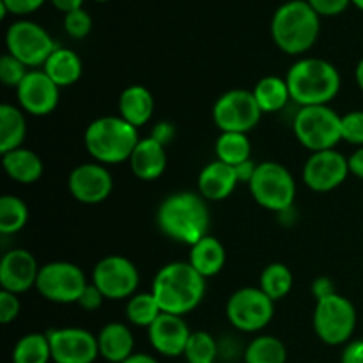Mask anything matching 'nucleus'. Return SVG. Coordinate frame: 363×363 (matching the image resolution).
Returning <instances> with one entry per match:
<instances>
[{"label":"nucleus","instance_id":"32","mask_svg":"<svg viewBox=\"0 0 363 363\" xmlns=\"http://www.w3.org/2000/svg\"><path fill=\"white\" fill-rule=\"evenodd\" d=\"M293 289V273L282 262L268 264L261 273V291L273 301L286 298Z\"/></svg>","mask_w":363,"mask_h":363},{"label":"nucleus","instance_id":"40","mask_svg":"<svg viewBox=\"0 0 363 363\" xmlns=\"http://www.w3.org/2000/svg\"><path fill=\"white\" fill-rule=\"evenodd\" d=\"M20 311L21 305L18 300V294L9 293V291H0V323L9 325L20 315Z\"/></svg>","mask_w":363,"mask_h":363},{"label":"nucleus","instance_id":"42","mask_svg":"<svg viewBox=\"0 0 363 363\" xmlns=\"http://www.w3.org/2000/svg\"><path fill=\"white\" fill-rule=\"evenodd\" d=\"M103 300H105V296L101 294V291H99L94 284H89V286L85 287L84 293H82L80 300H78V305H80L84 311L92 312L96 311V308L101 307Z\"/></svg>","mask_w":363,"mask_h":363},{"label":"nucleus","instance_id":"22","mask_svg":"<svg viewBox=\"0 0 363 363\" xmlns=\"http://www.w3.org/2000/svg\"><path fill=\"white\" fill-rule=\"evenodd\" d=\"M99 357L110 363H123L133 354V333L123 323H108L98 335Z\"/></svg>","mask_w":363,"mask_h":363},{"label":"nucleus","instance_id":"10","mask_svg":"<svg viewBox=\"0 0 363 363\" xmlns=\"http://www.w3.org/2000/svg\"><path fill=\"white\" fill-rule=\"evenodd\" d=\"M87 286L82 268L66 261H53L43 266L35 282L39 294L53 303H78Z\"/></svg>","mask_w":363,"mask_h":363},{"label":"nucleus","instance_id":"29","mask_svg":"<svg viewBox=\"0 0 363 363\" xmlns=\"http://www.w3.org/2000/svg\"><path fill=\"white\" fill-rule=\"evenodd\" d=\"M215 152L216 160L238 167L250 160L252 144L247 133H222L215 144Z\"/></svg>","mask_w":363,"mask_h":363},{"label":"nucleus","instance_id":"41","mask_svg":"<svg viewBox=\"0 0 363 363\" xmlns=\"http://www.w3.org/2000/svg\"><path fill=\"white\" fill-rule=\"evenodd\" d=\"M319 16H337L350 7L351 0H307Z\"/></svg>","mask_w":363,"mask_h":363},{"label":"nucleus","instance_id":"51","mask_svg":"<svg viewBox=\"0 0 363 363\" xmlns=\"http://www.w3.org/2000/svg\"><path fill=\"white\" fill-rule=\"evenodd\" d=\"M351 4H353V6H357L360 11H363V0H351Z\"/></svg>","mask_w":363,"mask_h":363},{"label":"nucleus","instance_id":"6","mask_svg":"<svg viewBox=\"0 0 363 363\" xmlns=\"http://www.w3.org/2000/svg\"><path fill=\"white\" fill-rule=\"evenodd\" d=\"M298 142L308 151L333 149L342 140V116L328 105L301 106L293 123Z\"/></svg>","mask_w":363,"mask_h":363},{"label":"nucleus","instance_id":"18","mask_svg":"<svg viewBox=\"0 0 363 363\" xmlns=\"http://www.w3.org/2000/svg\"><path fill=\"white\" fill-rule=\"evenodd\" d=\"M39 266L34 255L25 248H13L0 259V286L2 291L21 294L35 287Z\"/></svg>","mask_w":363,"mask_h":363},{"label":"nucleus","instance_id":"39","mask_svg":"<svg viewBox=\"0 0 363 363\" xmlns=\"http://www.w3.org/2000/svg\"><path fill=\"white\" fill-rule=\"evenodd\" d=\"M45 2L46 0H0V16L6 18L9 13L16 16L32 14Z\"/></svg>","mask_w":363,"mask_h":363},{"label":"nucleus","instance_id":"23","mask_svg":"<svg viewBox=\"0 0 363 363\" xmlns=\"http://www.w3.org/2000/svg\"><path fill=\"white\" fill-rule=\"evenodd\" d=\"M152 112H155V98L149 89L142 85H130L121 92L119 116L135 128L147 124Z\"/></svg>","mask_w":363,"mask_h":363},{"label":"nucleus","instance_id":"19","mask_svg":"<svg viewBox=\"0 0 363 363\" xmlns=\"http://www.w3.org/2000/svg\"><path fill=\"white\" fill-rule=\"evenodd\" d=\"M147 330L149 342L160 354L172 358L184 354L191 332L181 315L162 312L160 318Z\"/></svg>","mask_w":363,"mask_h":363},{"label":"nucleus","instance_id":"21","mask_svg":"<svg viewBox=\"0 0 363 363\" xmlns=\"http://www.w3.org/2000/svg\"><path fill=\"white\" fill-rule=\"evenodd\" d=\"M130 167L138 179H158L167 169L165 144L156 140L155 137L140 138L130 158Z\"/></svg>","mask_w":363,"mask_h":363},{"label":"nucleus","instance_id":"36","mask_svg":"<svg viewBox=\"0 0 363 363\" xmlns=\"http://www.w3.org/2000/svg\"><path fill=\"white\" fill-rule=\"evenodd\" d=\"M28 71L30 69H27V66L23 62H20L16 57L9 55V53H4L0 57V80H2V84L6 87L18 89V85L23 82Z\"/></svg>","mask_w":363,"mask_h":363},{"label":"nucleus","instance_id":"27","mask_svg":"<svg viewBox=\"0 0 363 363\" xmlns=\"http://www.w3.org/2000/svg\"><path fill=\"white\" fill-rule=\"evenodd\" d=\"M27 135V121L23 112L14 105H0V152L14 151L21 147Z\"/></svg>","mask_w":363,"mask_h":363},{"label":"nucleus","instance_id":"49","mask_svg":"<svg viewBox=\"0 0 363 363\" xmlns=\"http://www.w3.org/2000/svg\"><path fill=\"white\" fill-rule=\"evenodd\" d=\"M123 363H160L155 357L145 353H133L128 360H124Z\"/></svg>","mask_w":363,"mask_h":363},{"label":"nucleus","instance_id":"37","mask_svg":"<svg viewBox=\"0 0 363 363\" xmlns=\"http://www.w3.org/2000/svg\"><path fill=\"white\" fill-rule=\"evenodd\" d=\"M64 30H66V34L73 39L87 38L92 30L91 14H89L84 7L64 14Z\"/></svg>","mask_w":363,"mask_h":363},{"label":"nucleus","instance_id":"8","mask_svg":"<svg viewBox=\"0 0 363 363\" xmlns=\"http://www.w3.org/2000/svg\"><path fill=\"white\" fill-rule=\"evenodd\" d=\"M312 323L315 335L325 344H347L357 328V308L346 296L332 293L319 298Z\"/></svg>","mask_w":363,"mask_h":363},{"label":"nucleus","instance_id":"50","mask_svg":"<svg viewBox=\"0 0 363 363\" xmlns=\"http://www.w3.org/2000/svg\"><path fill=\"white\" fill-rule=\"evenodd\" d=\"M354 78H357L358 87H360L362 92H363V57L360 59V62H358L357 69H354Z\"/></svg>","mask_w":363,"mask_h":363},{"label":"nucleus","instance_id":"11","mask_svg":"<svg viewBox=\"0 0 363 363\" xmlns=\"http://www.w3.org/2000/svg\"><path fill=\"white\" fill-rule=\"evenodd\" d=\"M262 110L254 92L233 89L216 99L213 105V121L222 133H248L259 124Z\"/></svg>","mask_w":363,"mask_h":363},{"label":"nucleus","instance_id":"15","mask_svg":"<svg viewBox=\"0 0 363 363\" xmlns=\"http://www.w3.org/2000/svg\"><path fill=\"white\" fill-rule=\"evenodd\" d=\"M55 363H94L99 357L98 337L84 328H59L48 333Z\"/></svg>","mask_w":363,"mask_h":363},{"label":"nucleus","instance_id":"9","mask_svg":"<svg viewBox=\"0 0 363 363\" xmlns=\"http://www.w3.org/2000/svg\"><path fill=\"white\" fill-rule=\"evenodd\" d=\"M7 53L16 57L27 67L45 66L57 45L52 35L39 23L30 20H18L6 32Z\"/></svg>","mask_w":363,"mask_h":363},{"label":"nucleus","instance_id":"14","mask_svg":"<svg viewBox=\"0 0 363 363\" xmlns=\"http://www.w3.org/2000/svg\"><path fill=\"white\" fill-rule=\"evenodd\" d=\"M347 176H350L347 158L335 149L312 152L303 167V183L319 194L339 188Z\"/></svg>","mask_w":363,"mask_h":363},{"label":"nucleus","instance_id":"17","mask_svg":"<svg viewBox=\"0 0 363 363\" xmlns=\"http://www.w3.org/2000/svg\"><path fill=\"white\" fill-rule=\"evenodd\" d=\"M67 188L82 204H99L112 194L113 177L101 163H82L71 170Z\"/></svg>","mask_w":363,"mask_h":363},{"label":"nucleus","instance_id":"25","mask_svg":"<svg viewBox=\"0 0 363 363\" xmlns=\"http://www.w3.org/2000/svg\"><path fill=\"white\" fill-rule=\"evenodd\" d=\"M225 248L215 236H206L190 247V264L201 273L204 279L218 275L225 266Z\"/></svg>","mask_w":363,"mask_h":363},{"label":"nucleus","instance_id":"45","mask_svg":"<svg viewBox=\"0 0 363 363\" xmlns=\"http://www.w3.org/2000/svg\"><path fill=\"white\" fill-rule=\"evenodd\" d=\"M53 4V7L59 11H62L64 14L71 13V11H77L84 7L85 0H50Z\"/></svg>","mask_w":363,"mask_h":363},{"label":"nucleus","instance_id":"7","mask_svg":"<svg viewBox=\"0 0 363 363\" xmlns=\"http://www.w3.org/2000/svg\"><path fill=\"white\" fill-rule=\"evenodd\" d=\"M248 188L254 201L269 211H287L296 197L293 174L277 162L259 163Z\"/></svg>","mask_w":363,"mask_h":363},{"label":"nucleus","instance_id":"46","mask_svg":"<svg viewBox=\"0 0 363 363\" xmlns=\"http://www.w3.org/2000/svg\"><path fill=\"white\" fill-rule=\"evenodd\" d=\"M255 167L257 165H255L252 160H248V162L238 165L236 172H238V177H240V181H243V183H250L252 176H254V172H255Z\"/></svg>","mask_w":363,"mask_h":363},{"label":"nucleus","instance_id":"3","mask_svg":"<svg viewBox=\"0 0 363 363\" xmlns=\"http://www.w3.org/2000/svg\"><path fill=\"white\" fill-rule=\"evenodd\" d=\"M287 87L293 101L301 106L328 105L340 91V74L332 62L318 57L296 60L287 71Z\"/></svg>","mask_w":363,"mask_h":363},{"label":"nucleus","instance_id":"16","mask_svg":"<svg viewBox=\"0 0 363 363\" xmlns=\"http://www.w3.org/2000/svg\"><path fill=\"white\" fill-rule=\"evenodd\" d=\"M16 96L23 112L43 117L59 105L60 87L43 69H30L18 85Z\"/></svg>","mask_w":363,"mask_h":363},{"label":"nucleus","instance_id":"33","mask_svg":"<svg viewBox=\"0 0 363 363\" xmlns=\"http://www.w3.org/2000/svg\"><path fill=\"white\" fill-rule=\"evenodd\" d=\"M162 314L158 301L152 293H137L128 300L126 318L131 325L149 328Z\"/></svg>","mask_w":363,"mask_h":363},{"label":"nucleus","instance_id":"28","mask_svg":"<svg viewBox=\"0 0 363 363\" xmlns=\"http://www.w3.org/2000/svg\"><path fill=\"white\" fill-rule=\"evenodd\" d=\"M252 92H254L255 101H257L262 113L279 112V110H282L284 106L287 105V101L291 99L286 78L280 77L261 78V80L255 84V89Z\"/></svg>","mask_w":363,"mask_h":363},{"label":"nucleus","instance_id":"4","mask_svg":"<svg viewBox=\"0 0 363 363\" xmlns=\"http://www.w3.org/2000/svg\"><path fill=\"white\" fill-rule=\"evenodd\" d=\"M321 30V16L307 0H289L275 11L272 38L282 52L301 55L315 45Z\"/></svg>","mask_w":363,"mask_h":363},{"label":"nucleus","instance_id":"26","mask_svg":"<svg viewBox=\"0 0 363 363\" xmlns=\"http://www.w3.org/2000/svg\"><path fill=\"white\" fill-rule=\"evenodd\" d=\"M82 59L77 52L69 48L57 46L55 52L48 57V60L43 66V71L55 82L59 87H69L77 84L82 77Z\"/></svg>","mask_w":363,"mask_h":363},{"label":"nucleus","instance_id":"38","mask_svg":"<svg viewBox=\"0 0 363 363\" xmlns=\"http://www.w3.org/2000/svg\"><path fill=\"white\" fill-rule=\"evenodd\" d=\"M342 140L363 147V112L353 110L342 116Z\"/></svg>","mask_w":363,"mask_h":363},{"label":"nucleus","instance_id":"5","mask_svg":"<svg viewBox=\"0 0 363 363\" xmlns=\"http://www.w3.org/2000/svg\"><path fill=\"white\" fill-rule=\"evenodd\" d=\"M138 140V128L121 116H105L92 121L84 137L87 152L101 165L130 162Z\"/></svg>","mask_w":363,"mask_h":363},{"label":"nucleus","instance_id":"2","mask_svg":"<svg viewBox=\"0 0 363 363\" xmlns=\"http://www.w3.org/2000/svg\"><path fill=\"white\" fill-rule=\"evenodd\" d=\"M151 293L162 312L183 318L195 311L204 298L206 279L190 262H170L156 273Z\"/></svg>","mask_w":363,"mask_h":363},{"label":"nucleus","instance_id":"12","mask_svg":"<svg viewBox=\"0 0 363 363\" xmlns=\"http://www.w3.org/2000/svg\"><path fill=\"white\" fill-rule=\"evenodd\" d=\"M225 312L234 328L254 333L269 325L275 312V301L266 296L261 287H243L233 293Z\"/></svg>","mask_w":363,"mask_h":363},{"label":"nucleus","instance_id":"1","mask_svg":"<svg viewBox=\"0 0 363 363\" xmlns=\"http://www.w3.org/2000/svg\"><path fill=\"white\" fill-rule=\"evenodd\" d=\"M156 220L165 236L177 243L194 247L208 236L211 215L206 199L194 191L172 194L160 204Z\"/></svg>","mask_w":363,"mask_h":363},{"label":"nucleus","instance_id":"24","mask_svg":"<svg viewBox=\"0 0 363 363\" xmlns=\"http://www.w3.org/2000/svg\"><path fill=\"white\" fill-rule=\"evenodd\" d=\"M2 165L7 176L20 184H32L41 179L43 160L30 149L18 147L2 155Z\"/></svg>","mask_w":363,"mask_h":363},{"label":"nucleus","instance_id":"31","mask_svg":"<svg viewBox=\"0 0 363 363\" xmlns=\"http://www.w3.org/2000/svg\"><path fill=\"white\" fill-rule=\"evenodd\" d=\"M287 347L273 335L255 337L245 350V363H286Z\"/></svg>","mask_w":363,"mask_h":363},{"label":"nucleus","instance_id":"43","mask_svg":"<svg viewBox=\"0 0 363 363\" xmlns=\"http://www.w3.org/2000/svg\"><path fill=\"white\" fill-rule=\"evenodd\" d=\"M340 363H363V339L350 340L346 344Z\"/></svg>","mask_w":363,"mask_h":363},{"label":"nucleus","instance_id":"13","mask_svg":"<svg viewBox=\"0 0 363 363\" xmlns=\"http://www.w3.org/2000/svg\"><path fill=\"white\" fill-rule=\"evenodd\" d=\"M138 269L123 255L103 257L92 272V284L101 291L105 300H124L137 294Z\"/></svg>","mask_w":363,"mask_h":363},{"label":"nucleus","instance_id":"47","mask_svg":"<svg viewBox=\"0 0 363 363\" xmlns=\"http://www.w3.org/2000/svg\"><path fill=\"white\" fill-rule=\"evenodd\" d=\"M332 293H335V291H333L332 284H330L328 279H319L318 282L314 284V294L318 300L323 296H328V294H332Z\"/></svg>","mask_w":363,"mask_h":363},{"label":"nucleus","instance_id":"48","mask_svg":"<svg viewBox=\"0 0 363 363\" xmlns=\"http://www.w3.org/2000/svg\"><path fill=\"white\" fill-rule=\"evenodd\" d=\"M152 137L162 142V144H165V142H169L172 138V128H170V124H158Z\"/></svg>","mask_w":363,"mask_h":363},{"label":"nucleus","instance_id":"34","mask_svg":"<svg viewBox=\"0 0 363 363\" xmlns=\"http://www.w3.org/2000/svg\"><path fill=\"white\" fill-rule=\"evenodd\" d=\"M28 208L21 199L14 195H4L0 199V233L16 234L27 225Z\"/></svg>","mask_w":363,"mask_h":363},{"label":"nucleus","instance_id":"20","mask_svg":"<svg viewBox=\"0 0 363 363\" xmlns=\"http://www.w3.org/2000/svg\"><path fill=\"white\" fill-rule=\"evenodd\" d=\"M240 177L236 167L215 160L208 163L199 174V194L211 202L225 201L236 190Z\"/></svg>","mask_w":363,"mask_h":363},{"label":"nucleus","instance_id":"35","mask_svg":"<svg viewBox=\"0 0 363 363\" xmlns=\"http://www.w3.org/2000/svg\"><path fill=\"white\" fill-rule=\"evenodd\" d=\"M216 340L208 332H191L184 350L188 363H213L216 360Z\"/></svg>","mask_w":363,"mask_h":363},{"label":"nucleus","instance_id":"44","mask_svg":"<svg viewBox=\"0 0 363 363\" xmlns=\"http://www.w3.org/2000/svg\"><path fill=\"white\" fill-rule=\"evenodd\" d=\"M347 165H350V174L357 176L358 179H363V147H358L347 158Z\"/></svg>","mask_w":363,"mask_h":363},{"label":"nucleus","instance_id":"52","mask_svg":"<svg viewBox=\"0 0 363 363\" xmlns=\"http://www.w3.org/2000/svg\"><path fill=\"white\" fill-rule=\"evenodd\" d=\"M96 2H108V0H96Z\"/></svg>","mask_w":363,"mask_h":363},{"label":"nucleus","instance_id":"30","mask_svg":"<svg viewBox=\"0 0 363 363\" xmlns=\"http://www.w3.org/2000/svg\"><path fill=\"white\" fill-rule=\"evenodd\" d=\"M52 360V347L48 335L27 333L13 350V363H48Z\"/></svg>","mask_w":363,"mask_h":363}]
</instances>
